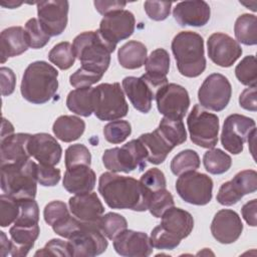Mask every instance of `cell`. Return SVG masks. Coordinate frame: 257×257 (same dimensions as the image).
<instances>
[{"label":"cell","mask_w":257,"mask_h":257,"mask_svg":"<svg viewBox=\"0 0 257 257\" xmlns=\"http://www.w3.org/2000/svg\"><path fill=\"white\" fill-rule=\"evenodd\" d=\"M98 193L111 209H128L137 212L148 210L152 193L132 177L102 173L98 180Z\"/></svg>","instance_id":"1"},{"label":"cell","mask_w":257,"mask_h":257,"mask_svg":"<svg viewBox=\"0 0 257 257\" xmlns=\"http://www.w3.org/2000/svg\"><path fill=\"white\" fill-rule=\"evenodd\" d=\"M58 71L46 61L37 60L24 70L20 91L24 99L33 104H43L55 95L58 88Z\"/></svg>","instance_id":"2"},{"label":"cell","mask_w":257,"mask_h":257,"mask_svg":"<svg viewBox=\"0 0 257 257\" xmlns=\"http://www.w3.org/2000/svg\"><path fill=\"white\" fill-rule=\"evenodd\" d=\"M179 72L186 77H197L206 69L203 37L194 31H181L172 40Z\"/></svg>","instance_id":"3"},{"label":"cell","mask_w":257,"mask_h":257,"mask_svg":"<svg viewBox=\"0 0 257 257\" xmlns=\"http://www.w3.org/2000/svg\"><path fill=\"white\" fill-rule=\"evenodd\" d=\"M75 57L82 68L104 74L110 63V54L115 49L111 47L96 31H84L78 34L72 42Z\"/></svg>","instance_id":"4"},{"label":"cell","mask_w":257,"mask_h":257,"mask_svg":"<svg viewBox=\"0 0 257 257\" xmlns=\"http://www.w3.org/2000/svg\"><path fill=\"white\" fill-rule=\"evenodd\" d=\"M37 182V164L33 161L1 166V190L16 200L35 199Z\"/></svg>","instance_id":"5"},{"label":"cell","mask_w":257,"mask_h":257,"mask_svg":"<svg viewBox=\"0 0 257 257\" xmlns=\"http://www.w3.org/2000/svg\"><path fill=\"white\" fill-rule=\"evenodd\" d=\"M147 161V151L139 139L130 141L121 148L107 149L102 155L105 169L112 173H131L136 169L143 171Z\"/></svg>","instance_id":"6"},{"label":"cell","mask_w":257,"mask_h":257,"mask_svg":"<svg viewBox=\"0 0 257 257\" xmlns=\"http://www.w3.org/2000/svg\"><path fill=\"white\" fill-rule=\"evenodd\" d=\"M128 112V104L118 82L101 83L94 87V111L100 120H116Z\"/></svg>","instance_id":"7"},{"label":"cell","mask_w":257,"mask_h":257,"mask_svg":"<svg viewBox=\"0 0 257 257\" xmlns=\"http://www.w3.org/2000/svg\"><path fill=\"white\" fill-rule=\"evenodd\" d=\"M190 139L193 144L204 149H213L218 143L219 117L195 104L187 117Z\"/></svg>","instance_id":"8"},{"label":"cell","mask_w":257,"mask_h":257,"mask_svg":"<svg viewBox=\"0 0 257 257\" xmlns=\"http://www.w3.org/2000/svg\"><path fill=\"white\" fill-rule=\"evenodd\" d=\"M178 195L191 205L204 206L210 203L213 196V181L203 173L187 172L176 181Z\"/></svg>","instance_id":"9"},{"label":"cell","mask_w":257,"mask_h":257,"mask_svg":"<svg viewBox=\"0 0 257 257\" xmlns=\"http://www.w3.org/2000/svg\"><path fill=\"white\" fill-rule=\"evenodd\" d=\"M157 107L164 117L182 120L190 106V96L187 89L177 83H167L161 86L155 95Z\"/></svg>","instance_id":"10"},{"label":"cell","mask_w":257,"mask_h":257,"mask_svg":"<svg viewBox=\"0 0 257 257\" xmlns=\"http://www.w3.org/2000/svg\"><path fill=\"white\" fill-rule=\"evenodd\" d=\"M231 95V83L221 73H212L207 76L198 90L201 106L213 111L223 110L228 105Z\"/></svg>","instance_id":"11"},{"label":"cell","mask_w":257,"mask_h":257,"mask_svg":"<svg viewBox=\"0 0 257 257\" xmlns=\"http://www.w3.org/2000/svg\"><path fill=\"white\" fill-rule=\"evenodd\" d=\"M256 128L255 120L249 116L233 113L224 120L221 144L223 148L233 155H238L243 151L251 133Z\"/></svg>","instance_id":"12"},{"label":"cell","mask_w":257,"mask_h":257,"mask_svg":"<svg viewBox=\"0 0 257 257\" xmlns=\"http://www.w3.org/2000/svg\"><path fill=\"white\" fill-rule=\"evenodd\" d=\"M71 256L93 257L103 253L108 245L106 237L97 225L82 223V226L68 239Z\"/></svg>","instance_id":"13"},{"label":"cell","mask_w":257,"mask_h":257,"mask_svg":"<svg viewBox=\"0 0 257 257\" xmlns=\"http://www.w3.org/2000/svg\"><path fill=\"white\" fill-rule=\"evenodd\" d=\"M136 26L134 14L128 10L113 11L103 16L98 32L102 38L115 49L116 44L133 35Z\"/></svg>","instance_id":"14"},{"label":"cell","mask_w":257,"mask_h":257,"mask_svg":"<svg viewBox=\"0 0 257 257\" xmlns=\"http://www.w3.org/2000/svg\"><path fill=\"white\" fill-rule=\"evenodd\" d=\"M38 21L46 33L51 36L60 35L68 21L69 3L66 0H48L36 3Z\"/></svg>","instance_id":"15"},{"label":"cell","mask_w":257,"mask_h":257,"mask_svg":"<svg viewBox=\"0 0 257 257\" xmlns=\"http://www.w3.org/2000/svg\"><path fill=\"white\" fill-rule=\"evenodd\" d=\"M208 56L218 66L230 67L242 54L240 44L225 33L216 32L207 40Z\"/></svg>","instance_id":"16"},{"label":"cell","mask_w":257,"mask_h":257,"mask_svg":"<svg viewBox=\"0 0 257 257\" xmlns=\"http://www.w3.org/2000/svg\"><path fill=\"white\" fill-rule=\"evenodd\" d=\"M243 231L240 216L233 210L218 211L211 223V233L221 244H231L239 239Z\"/></svg>","instance_id":"17"},{"label":"cell","mask_w":257,"mask_h":257,"mask_svg":"<svg viewBox=\"0 0 257 257\" xmlns=\"http://www.w3.org/2000/svg\"><path fill=\"white\" fill-rule=\"evenodd\" d=\"M113 248L124 257H148L153 252L150 237L146 233L127 229L113 239Z\"/></svg>","instance_id":"18"},{"label":"cell","mask_w":257,"mask_h":257,"mask_svg":"<svg viewBox=\"0 0 257 257\" xmlns=\"http://www.w3.org/2000/svg\"><path fill=\"white\" fill-rule=\"evenodd\" d=\"M69 210L80 222L89 225H97L104 213V207L95 193L75 195L69 198Z\"/></svg>","instance_id":"19"},{"label":"cell","mask_w":257,"mask_h":257,"mask_svg":"<svg viewBox=\"0 0 257 257\" xmlns=\"http://www.w3.org/2000/svg\"><path fill=\"white\" fill-rule=\"evenodd\" d=\"M28 152L39 164L55 166L60 162L62 149L56 139L46 133L31 135Z\"/></svg>","instance_id":"20"},{"label":"cell","mask_w":257,"mask_h":257,"mask_svg":"<svg viewBox=\"0 0 257 257\" xmlns=\"http://www.w3.org/2000/svg\"><path fill=\"white\" fill-rule=\"evenodd\" d=\"M121 84L133 106L143 113H148L152 108V101L157 89L143 75L141 77L126 76L122 79Z\"/></svg>","instance_id":"21"},{"label":"cell","mask_w":257,"mask_h":257,"mask_svg":"<svg viewBox=\"0 0 257 257\" xmlns=\"http://www.w3.org/2000/svg\"><path fill=\"white\" fill-rule=\"evenodd\" d=\"M210 6L203 0L179 2L173 10L174 19L181 26H205L210 20Z\"/></svg>","instance_id":"22"},{"label":"cell","mask_w":257,"mask_h":257,"mask_svg":"<svg viewBox=\"0 0 257 257\" xmlns=\"http://www.w3.org/2000/svg\"><path fill=\"white\" fill-rule=\"evenodd\" d=\"M170 55L164 48H157L147 57L143 77L157 90L168 83L167 74L170 69Z\"/></svg>","instance_id":"23"},{"label":"cell","mask_w":257,"mask_h":257,"mask_svg":"<svg viewBox=\"0 0 257 257\" xmlns=\"http://www.w3.org/2000/svg\"><path fill=\"white\" fill-rule=\"evenodd\" d=\"M30 137L29 134L18 133L1 139V166L28 161L31 157L28 152Z\"/></svg>","instance_id":"24"},{"label":"cell","mask_w":257,"mask_h":257,"mask_svg":"<svg viewBox=\"0 0 257 257\" xmlns=\"http://www.w3.org/2000/svg\"><path fill=\"white\" fill-rule=\"evenodd\" d=\"M96 183V176L89 166L81 165L66 169L63 177V188L70 194L81 195L90 193Z\"/></svg>","instance_id":"25"},{"label":"cell","mask_w":257,"mask_h":257,"mask_svg":"<svg viewBox=\"0 0 257 257\" xmlns=\"http://www.w3.org/2000/svg\"><path fill=\"white\" fill-rule=\"evenodd\" d=\"M161 218L162 222L160 225L180 240L187 238L193 231L194 219L186 210L173 206L168 209Z\"/></svg>","instance_id":"26"},{"label":"cell","mask_w":257,"mask_h":257,"mask_svg":"<svg viewBox=\"0 0 257 257\" xmlns=\"http://www.w3.org/2000/svg\"><path fill=\"white\" fill-rule=\"evenodd\" d=\"M29 47L25 29L21 26H12L4 29L0 34L1 63L8 58L24 53Z\"/></svg>","instance_id":"27"},{"label":"cell","mask_w":257,"mask_h":257,"mask_svg":"<svg viewBox=\"0 0 257 257\" xmlns=\"http://www.w3.org/2000/svg\"><path fill=\"white\" fill-rule=\"evenodd\" d=\"M39 233L40 228L38 224L34 226L13 225L9 229V234L11 237L10 255L13 257L26 256L30 249L34 246Z\"/></svg>","instance_id":"28"},{"label":"cell","mask_w":257,"mask_h":257,"mask_svg":"<svg viewBox=\"0 0 257 257\" xmlns=\"http://www.w3.org/2000/svg\"><path fill=\"white\" fill-rule=\"evenodd\" d=\"M139 140L144 145L147 154L148 161L154 165L162 164L171 151L175 148L158 130V127L151 132L143 134L139 137Z\"/></svg>","instance_id":"29"},{"label":"cell","mask_w":257,"mask_h":257,"mask_svg":"<svg viewBox=\"0 0 257 257\" xmlns=\"http://www.w3.org/2000/svg\"><path fill=\"white\" fill-rule=\"evenodd\" d=\"M84 120L75 115H60L52 125L54 136L64 143L78 140L84 133Z\"/></svg>","instance_id":"30"},{"label":"cell","mask_w":257,"mask_h":257,"mask_svg":"<svg viewBox=\"0 0 257 257\" xmlns=\"http://www.w3.org/2000/svg\"><path fill=\"white\" fill-rule=\"evenodd\" d=\"M67 108L84 117L94 111V87H79L71 90L66 97Z\"/></svg>","instance_id":"31"},{"label":"cell","mask_w":257,"mask_h":257,"mask_svg":"<svg viewBox=\"0 0 257 257\" xmlns=\"http://www.w3.org/2000/svg\"><path fill=\"white\" fill-rule=\"evenodd\" d=\"M147 54L148 49L144 43L131 40L118 49L117 60L123 68L137 69L146 63Z\"/></svg>","instance_id":"32"},{"label":"cell","mask_w":257,"mask_h":257,"mask_svg":"<svg viewBox=\"0 0 257 257\" xmlns=\"http://www.w3.org/2000/svg\"><path fill=\"white\" fill-rule=\"evenodd\" d=\"M236 39L245 45H256L257 43V18L254 14L240 15L234 24Z\"/></svg>","instance_id":"33"},{"label":"cell","mask_w":257,"mask_h":257,"mask_svg":"<svg viewBox=\"0 0 257 257\" xmlns=\"http://www.w3.org/2000/svg\"><path fill=\"white\" fill-rule=\"evenodd\" d=\"M203 164L208 173L221 175L231 168L232 159L220 149H210L203 156Z\"/></svg>","instance_id":"34"},{"label":"cell","mask_w":257,"mask_h":257,"mask_svg":"<svg viewBox=\"0 0 257 257\" xmlns=\"http://www.w3.org/2000/svg\"><path fill=\"white\" fill-rule=\"evenodd\" d=\"M73 46L67 41L59 42L54 45L48 53V59L61 70L70 68L75 62Z\"/></svg>","instance_id":"35"},{"label":"cell","mask_w":257,"mask_h":257,"mask_svg":"<svg viewBox=\"0 0 257 257\" xmlns=\"http://www.w3.org/2000/svg\"><path fill=\"white\" fill-rule=\"evenodd\" d=\"M200 167V157L194 150H184L177 154L171 161V171L174 175L180 176L187 172L196 171Z\"/></svg>","instance_id":"36"},{"label":"cell","mask_w":257,"mask_h":257,"mask_svg":"<svg viewBox=\"0 0 257 257\" xmlns=\"http://www.w3.org/2000/svg\"><path fill=\"white\" fill-rule=\"evenodd\" d=\"M158 130L174 147L182 145L187 140V132L183 120H173L163 117Z\"/></svg>","instance_id":"37"},{"label":"cell","mask_w":257,"mask_h":257,"mask_svg":"<svg viewBox=\"0 0 257 257\" xmlns=\"http://www.w3.org/2000/svg\"><path fill=\"white\" fill-rule=\"evenodd\" d=\"M127 227L125 218L117 213L109 212L101 216L98 222V228L102 234L109 240H113Z\"/></svg>","instance_id":"38"},{"label":"cell","mask_w":257,"mask_h":257,"mask_svg":"<svg viewBox=\"0 0 257 257\" xmlns=\"http://www.w3.org/2000/svg\"><path fill=\"white\" fill-rule=\"evenodd\" d=\"M235 75L242 84L249 87H255L257 82V68L255 56H245L235 67Z\"/></svg>","instance_id":"39"},{"label":"cell","mask_w":257,"mask_h":257,"mask_svg":"<svg viewBox=\"0 0 257 257\" xmlns=\"http://www.w3.org/2000/svg\"><path fill=\"white\" fill-rule=\"evenodd\" d=\"M19 214L14 222V225L19 226H34L39 221V208L34 199L18 200Z\"/></svg>","instance_id":"40"},{"label":"cell","mask_w":257,"mask_h":257,"mask_svg":"<svg viewBox=\"0 0 257 257\" xmlns=\"http://www.w3.org/2000/svg\"><path fill=\"white\" fill-rule=\"evenodd\" d=\"M25 33L29 47L33 49L44 47L50 40V36L46 33L36 18H30L25 23Z\"/></svg>","instance_id":"41"},{"label":"cell","mask_w":257,"mask_h":257,"mask_svg":"<svg viewBox=\"0 0 257 257\" xmlns=\"http://www.w3.org/2000/svg\"><path fill=\"white\" fill-rule=\"evenodd\" d=\"M132 134V125L127 120H112L103 127L104 139L110 144H120Z\"/></svg>","instance_id":"42"},{"label":"cell","mask_w":257,"mask_h":257,"mask_svg":"<svg viewBox=\"0 0 257 257\" xmlns=\"http://www.w3.org/2000/svg\"><path fill=\"white\" fill-rule=\"evenodd\" d=\"M174 205L175 202L172 194L168 190L163 189L152 193L148 210L154 217L161 218L163 214Z\"/></svg>","instance_id":"43"},{"label":"cell","mask_w":257,"mask_h":257,"mask_svg":"<svg viewBox=\"0 0 257 257\" xmlns=\"http://www.w3.org/2000/svg\"><path fill=\"white\" fill-rule=\"evenodd\" d=\"M65 167L70 169L73 167L85 165L89 166L91 164V155L89 150L82 144H75L69 146L65 151Z\"/></svg>","instance_id":"44"},{"label":"cell","mask_w":257,"mask_h":257,"mask_svg":"<svg viewBox=\"0 0 257 257\" xmlns=\"http://www.w3.org/2000/svg\"><path fill=\"white\" fill-rule=\"evenodd\" d=\"M19 214L18 200L6 195L0 196V226L7 227L15 222Z\"/></svg>","instance_id":"45"},{"label":"cell","mask_w":257,"mask_h":257,"mask_svg":"<svg viewBox=\"0 0 257 257\" xmlns=\"http://www.w3.org/2000/svg\"><path fill=\"white\" fill-rule=\"evenodd\" d=\"M245 196L240 186L232 179L231 181L225 182L221 185L218 194L217 201L223 206H233L237 204Z\"/></svg>","instance_id":"46"},{"label":"cell","mask_w":257,"mask_h":257,"mask_svg":"<svg viewBox=\"0 0 257 257\" xmlns=\"http://www.w3.org/2000/svg\"><path fill=\"white\" fill-rule=\"evenodd\" d=\"M150 240L152 246L159 250H173L181 243L180 239L170 234L161 225L156 226L152 230Z\"/></svg>","instance_id":"47"},{"label":"cell","mask_w":257,"mask_h":257,"mask_svg":"<svg viewBox=\"0 0 257 257\" xmlns=\"http://www.w3.org/2000/svg\"><path fill=\"white\" fill-rule=\"evenodd\" d=\"M140 182L151 193L166 189L167 186L166 177L164 173L158 168H153L145 172V174L141 177Z\"/></svg>","instance_id":"48"},{"label":"cell","mask_w":257,"mask_h":257,"mask_svg":"<svg viewBox=\"0 0 257 257\" xmlns=\"http://www.w3.org/2000/svg\"><path fill=\"white\" fill-rule=\"evenodd\" d=\"M69 211L67 209V206L62 201H52L48 203L44 210H43V217L44 221L52 226L55 223L59 222L60 220L64 219L65 217L69 216Z\"/></svg>","instance_id":"49"},{"label":"cell","mask_w":257,"mask_h":257,"mask_svg":"<svg viewBox=\"0 0 257 257\" xmlns=\"http://www.w3.org/2000/svg\"><path fill=\"white\" fill-rule=\"evenodd\" d=\"M102 74L79 67L75 72H73L69 76V83L75 88L88 87L99 81L102 78Z\"/></svg>","instance_id":"50"},{"label":"cell","mask_w":257,"mask_h":257,"mask_svg":"<svg viewBox=\"0 0 257 257\" xmlns=\"http://www.w3.org/2000/svg\"><path fill=\"white\" fill-rule=\"evenodd\" d=\"M172 2L165 1H146L144 8L150 19L155 21H163L168 18L171 13Z\"/></svg>","instance_id":"51"},{"label":"cell","mask_w":257,"mask_h":257,"mask_svg":"<svg viewBox=\"0 0 257 257\" xmlns=\"http://www.w3.org/2000/svg\"><path fill=\"white\" fill-rule=\"evenodd\" d=\"M61 178L60 170L54 166L38 164L37 165V181L41 186L53 187L58 184Z\"/></svg>","instance_id":"52"},{"label":"cell","mask_w":257,"mask_h":257,"mask_svg":"<svg viewBox=\"0 0 257 257\" xmlns=\"http://www.w3.org/2000/svg\"><path fill=\"white\" fill-rule=\"evenodd\" d=\"M35 256H71L70 247L68 241H63L61 239H52L48 241L45 246L38 250Z\"/></svg>","instance_id":"53"},{"label":"cell","mask_w":257,"mask_h":257,"mask_svg":"<svg viewBox=\"0 0 257 257\" xmlns=\"http://www.w3.org/2000/svg\"><path fill=\"white\" fill-rule=\"evenodd\" d=\"M233 180L240 186L244 195L252 194L257 190V173L254 170H244L237 173Z\"/></svg>","instance_id":"54"},{"label":"cell","mask_w":257,"mask_h":257,"mask_svg":"<svg viewBox=\"0 0 257 257\" xmlns=\"http://www.w3.org/2000/svg\"><path fill=\"white\" fill-rule=\"evenodd\" d=\"M81 226H82V222H80L74 216L72 217L71 215H69L64 219L60 220L59 222L55 223L51 227L57 235L63 238L69 239L72 236V234H74Z\"/></svg>","instance_id":"55"},{"label":"cell","mask_w":257,"mask_h":257,"mask_svg":"<svg viewBox=\"0 0 257 257\" xmlns=\"http://www.w3.org/2000/svg\"><path fill=\"white\" fill-rule=\"evenodd\" d=\"M1 76V93L3 96L10 95L13 93L16 84V76L12 69L8 67L0 68Z\"/></svg>","instance_id":"56"},{"label":"cell","mask_w":257,"mask_h":257,"mask_svg":"<svg viewBox=\"0 0 257 257\" xmlns=\"http://www.w3.org/2000/svg\"><path fill=\"white\" fill-rule=\"evenodd\" d=\"M239 104L242 108L250 111L257 110L256 102V86L245 88L239 96Z\"/></svg>","instance_id":"57"},{"label":"cell","mask_w":257,"mask_h":257,"mask_svg":"<svg viewBox=\"0 0 257 257\" xmlns=\"http://www.w3.org/2000/svg\"><path fill=\"white\" fill-rule=\"evenodd\" d=\"M95 9L97 10L98 13L101 15H106L109 14L113 11H118V10H123L124 6L126 5L125 2L122 1H117V0H96L93 2Z\"/></svg>","instance_id":"58"},{"label":"cell","mask_w":257,"mask_h":257,"mask_svg":"<svg viewBox=\"0 0 257 257\" xmlns=\"http://www.w3.org/2000/svg\"><path fill=\"white\" fill-rule=\"evenodd\" d=\"M256 210H257V200L253 199L246 204L243 205L241 209L242 217L246 221V223L251 227H256L257 219H256Z\"/></svg>","instance_id":"59"},{"label":"cell","mask_w":257,"mask_h":257,"mask_svg":"<svg viewBox=\"0 0 257 257\" xmlns=\"http://www.w3.org/2000/svg\"><path fill=\"white\" fill-rule=\"evenodd\" d=\"M0 236H1V256L5 257L7 255H10L11 240L7 239V237L3 231L0 232Z\"/></svg>","instance_id":"60"},{"label":"cell","mask_w":257,"mask_h":257,"mask_svg":"<svg viewBox=\"0 0 257 257\" xmlns=\"http://www.w3.org/2000/svg\"><path fill=\"white\" fill-rule=\"evenodd\" d=\"M14 134V127L9 120L6 118H2V131H1V139L9 137Z\"/></svg>","instance_id":"61"},{"label":"cell","mask_w":257,"mask_h":257,"mask_svg":"<svg viewBox=\"0 0 257 257\" xmlns=\"http://www.w3.org/2000/svg\"><path fill=\"white\" fill-rule=\"evenodd\" d=\"M22 4V2H15V1H9L8 3H5V2H1V5L4 6V7H7V8H10V9H13V8H16L18 6H20Z\"/></svg>","instance_id":"62"}]
</instances>
